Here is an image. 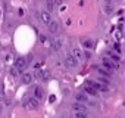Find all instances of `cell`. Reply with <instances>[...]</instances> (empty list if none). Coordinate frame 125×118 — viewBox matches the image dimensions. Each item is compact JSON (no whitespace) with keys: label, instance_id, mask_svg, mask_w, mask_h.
<instances>
[{"label":"cell","instance_id":"6da1fadb","mask_svg":"<svg viewBox=\"0 0 125 118\" xmlns=\"http://www.w3.org/2000/svg\"><path fill=\"white\" fill-rule=\"evenodd\" d=\"M102 67H103L104 70H107L109 72H112L113 70H118V68H119L118 64H115L112 59H109V58H103V59H102Z\"/></svg>","mask_w":125,"mask_h":118},{"label":"cell","instance_id":"7a4b0ae2","mask_svg":"<svg viewBox=\"0 0 125 118\" xmlns=\"http://www.w3.org/2000/svg\"><path fill=\"white\" fill-rule=\"evenodd\" d=\"M65 65L68 67V68H75L77 65H78V61L71 55V53H68L66 56H65Z\"/></svg>","mask_w":125,"mask_h":118},{"label":"cell","instance_id":"3957f363","mask_svg":"<svg viewBox=\"0 0 125 118\" xmlns=\"http://www.w3.org/2000/svg\"><path fill=\"white\" fill-rule=\"evenodd\" d=\"M34 77H35L37 80L47 81V80L50 78V72H49V71H41V70H37V71H35V74H34Z\"/></svg>","mask_w":125,"mask_h":118},{"label":"cell","instance_id":"277c9868","mask_svg":"<svg viewBox=\"0 0 125 118\" xmlns=\"http://www.w3.org/2000/svg\"><path fill=\"white\" fill-rule=\"evenodd\" d=\"M27 67V59L22 58V56H18L15 59V68L19 70V71H24V68Z\"/></svg>","mask_w":125,"mask_h":118},{"label":"cell","instance_id":"5b68a950","mask_svg":"<svg viewBox=\"0 0 125 118\" xmlns=\"http://www.w3.org/2000/svg\"><path fill=\"white\" fill-rule=\"evenodd\" d=\"M25 106H27L28 109H37V108L40 106V100H38V99H35V97H30V99L27 100Z\"/></svg>","mask_w":125,"mask_h":118},{"label":"cell","instance_id":"8992f818","mask_svg":"<svg viewBox=\"0 0 125 118\" xmlns=\"http://www.w3.org/2000/svg\"><path fill=\"white\" fill-rule=\"evenodd\" d=\"M40 16H41V22H43V24L49 25V24L52 22V15H50V12H47V11H43V12L40 13Z\"/></svg>","mask_w":125,"mask_h":118},{"label":"cell","instance_id":"52a82bcc","mask_svg":"<svg viewBox=\"0 0 125 118\" xmlns=\"http://www.w3.org/2000/svg\"><path fill=\"white\" fill-rule=\"evenodd\" d=\"M75 102H80V103H88L90 100H88V94H85V93H77L75 94Z\"/></svg>","mask_w":125,"mask_h":118},{"label":"cell","instance_id":"ba28073f","mask_svg":"<svg viewBox=\"0 0 125 118\" xmlns=\"http://www.w3.org/2000/svg\"><path fill=\"white\" fill-rule=\"evenodd\" d=\"M62 46H63V41H62V38H54V40L52 41V49H53L54 52H59V50L62 49Z\"/></svg>","mask_w":125,"mask_h":118},{"label":"cell","instance_id":"9c48e42d","mask_svg":"<svg viewBox=\"0 0 125 118\" xmlns=\"http://www.w3.org/2000/svg\"><path fill=\"white\" fill-rule=\"evenodd\" d=\"M81 46H83L84 49H87V50H91V49L94 47V43H93L91 38H83V40H81Z\"/></svg>","mask_w":125,"mask_h":118},{"label":"cell","instance_id":"30bf717a","mask_svg":"<svg viewBox=\"0 0 125 118\" xmlns=\"http://www.w3.org/2000/svg\"><path fill=\"white\" fill-rule=\"evenodd\" d=\"M72 109H74V112H87V106L84 103H80V102H75L72 105Z\"/></svg>","mask_w":125,"mask_h":118},{"label":"cell","instance_id":"8fae6325","mask_svg":"<svg viewBox=\"0 0 125 118\" xmlns=\"http://www.w3.org/2000/svg\"><path fill=\"white\" fill-rule=\"evenodd\" d=\"M75 59H77V61H81V59L84 58V53H83V50L80 49V47H74L72 49V53H71Z\"/></svg>","mask_w":125,"mask_h":118},{"label":"cell","instance_id":"7c38bea8","mask_svg":"<svg viewBox=\"0 0 125 118\" xmlns=\"http://www.w3.org/2000/svg\"><path fill=\"white\" fill-rule=\"evenodd\" d=\"M34 97L38 99V100H41V99L44 97V90H43L40 86H35V87H34Z\"/></svg>","mask_w":125,"mask_h":118},{"label":"cell","instance_id":"4fadbf2b","mask_svg":"<svg viewBox=\"0 0 125 118\" xmlns=\"http://www.w3.org/2000/svg\"><path fill=\"white\" fill-rule=\"evenodd\" d=\"M49 31H50L52 34H56V33L59 31V24H57L56 21H52V22L49 24Z\"/></svg>","mask_w":125,"mask_h":118},{"label":"cell","instance_id":"5bb4252c","mask_svg":"<svg viewBox=\"0 0 125 118\" xmlns=\"http://www.w3.org/2000/svg\"><path fill=\"white\" fill-rule=\"evenodd\" d=\"M96 71H97L102 77H106V78H109V77H110V74H112V72H109L107 70H104L103 67H96Z\"/></svg>","mask_w":125,"mask_h":118},{"label":"cell","instance_id":"9a60e30c","mask_svg":"<svg viewBox=\"0 0 125 118\" xmlns=\"http://www.w3.org/2000/svg\"><path fill=\"white\" fill-rule=\"evenodd\" d=\"M31 81H32V74L24 72V74H22V83H24V84H31Z\"/></svg>","mask_w":125,"mask_h":118},{"label":"cell","instance_id":"2e32d148","mask_svg":"<svg viewBox=\"0 0 125 118\" xmlns=\"http://www.w3.org/2000/svg\"><path fill=\"white\" fill-rule=\"evenodd\" d=\"M85 94H90V96H97V90H94L93 87H90V86H87L85 84Z\"/></svg>","mask_w":125,"mask_h":118},{"label":"cell","instance_id":"e0dca14e","mask_svg":"<svg viewBox=\"0 0 125 118\" xmlns=\"http://www.w3.org/2000/svg\"><path fill=\"white\" fill-rule=\"evenodd\" d=\"M113 8H112V3H110V0H106V3H104V12L106 13H112Z\"/></svg>","mask_w":125,"mask_h":118},{"label":"cell","instance_id":"ac0fdd59","mask_svg":"<svg viewBox=\"0 0 125 118\" xmlns=\"http://www.w3.org/2000/svg\"><path fill=\"white\" fill-rule=\"evenodd\" d=\"M107 55H109V59H112V61H113L115 64H118V62H119V59H121V58H119L116 53H113V52H109Z\"/></svg>","mask_w":125,"mask_h":118},{"label":"cell","instance_id":"d6986e66","mask_svg":"<svg viewBox=\"0 0 125 118\" xmlns=\"http://www.w3.org/2000/svg\"><path fill=\"white\" fill-rule=\"evenodd\" d=\"M53 8H54V3H53V0H46V9H47V12L53 11Z\"/></svg>","mask_w":125,"mask_h":118},{"label":"cell","instance_id":"ffe728a7","mask_svg":"<svg viewBox=\"0 0 125 118\" xmlns=\"http://www.w3.org/2000/svg\"><path fill=\"white\" fill-rule=\"evenodd\" d=\"M74 118H88V114L87 112H75Z\"/></svg>","mask_w":125,"mask_h":118},{"label":"cell","instance_id":"44dd1931","mask_svg":"<svg viewBox=\"0 0 125 118\" xmlns=\"http://www.w3.org/2000/svg\"><path fill=\"white\" fill-rule=\"evenodd\" d=\"M97 83L104 84V86H109V80H107L106 77H99V81H97Z\"/></svg>","mask_w":125,"mask_h":118},{"label":"cell","instance_id":"7402d4cb","mask_svg":"<svg viewBox=\"0 0 125 118\" xmlns=\"http://www.w3.org/2000/svg\"><path fill=\"white\" fill-rule=\"evenodd\" d=\"M19 72H21V71H19V70H16L15 67H12V68H10V74H12V75H19Z\"/></svg>","mask_w":125,"mask_h":118},{"label":"cell","instance_id":"603a6c76","mask_svg":"<svg viewBox=\"0 0 125 118\" xmlns=\"http://www.w3.org/2000/svg\"><path fill=\"white\" fill-rule=\"evenodd\" d=\"M115 50H116V52H118V53H121V46H119V44H118V43H116V44H115Z\"/></svg>","mask_w":125,"mask_h":118},{"label":"cell","instance_id":"cb8c5ba5","mask_svg":"<svg viewBox=\"0 0 125 118\" xmlns=\"http://www.w3.org/2000/svg\"><path fill=\"white\" fill-rule=\"evenodd\" d=\"M53 3L54 5H62V3H63V0H53Z\"/></svg>","mask_w":125,"mask_h":118},{"label":"cell","instance_id":"d4e9b609","mask_svg":"<svg viewBox=\"0 0 125 118\" xmlns=\"http://www.w3.org/2000/svg\"><path fill=\"white\" fill-rule=\"evenodd\" d=\"M90 56H91V53H90V52H85V53H84V58H87V59H90Z\"/></svg>","mask_w":125,"mask_h":118},{"label":"cell","instance_id":"484cf974","mask_svg":"<svg viewBox=\"0 0 125 118\" xmlns=\"http://www.w3.org/2000/svg\"><path fill=\"white\" fill-rule=\"evenodd\" d=\"M49 100H50V102H54V100H56V97H54V96H50V99H49Z\"/></svg>","mask_w":125,"mask_h":118}]
</instances>
